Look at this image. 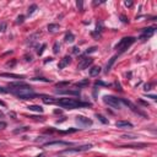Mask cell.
<instances>
[{"label": "cell", "instance_id": "obj_3", "mask_svg": "<svg viewBox=\"0 0 157 157\" xmlns=\"http://www.w3.org/2000/svg\"><path fill=\"white\" fill-rule=\"evenodd\" d=\"M136 38L135 37H124L123 39H120V42L116 46V49L118 50V53H123V52L127 50L133 43H135Z\"/></svg>", "mask_w": 157, "mask_h": 157}, {"label": "cell", "instance_id": "obj_36", "mask_svg": "<svg viewBox=\"0 0 157 157\" xmlns=\"http://www.w3.org/2000/svg\"><path fill=\"white\" fill-rule=\"evenodd\" d=\"M9 91L6 90V88H4V87H1L0 86V93H1V95H5V93H7Z\"/></svg>", "mask_w": 157, "mask_h": 157}, {"label": "cell", "instance_id": "obj_47", "mask_svg": "<svg viewBox=\"0 0 157 157\" xmlns=\"http://www.w3.org/2000/svg\"><path fill=\"white\" fill-rule=\"evenodd\" d=\"M0 106H4V107H5V106H6V104H5V102H3V101H0Z\"/></svg>", "mask_w": 157, "mask_h": 157}, {"label": "cell", "instance_id": "obj_37", "mask_svg": "<svg viewBox=\"0 0 157 157\" xmlns=\"http://www.w3.org/2000/svg\"><path fill=\"white\" fill-rule=\"evenodd\" d=\"M4 128H6V123L5 122H0V130L4 129Z\"/></svg>", "mask_w": 157, "mask_h": 157}, {"label": "cell", "instance_id": "obj_18", "mask_svg": "<svg viewBox=\"0 0 157 157\" xmlns=\"http://www.w3.org/2000/svg\"><path fill=\"white\" fill-rule=\"evenodd\" d=\"M64 41L66 42V43H72V42L75 41V36L72 35L71 32H66V35L64 37Z\"/></svg>", "mask_w": 157, "mask_h": 157}, {"label": "cell", "instance_id": "obj_48", "mask_svg": "<svg viewBox=\"0 0 157 157\" xmlns=\"http://www.w3.org/2000/svg\"><path fill=\"white\" fill-rule=\"evenodd\" d=\"M52 60H53V58H48V59H47L44 63H48V61H52Z\"/></svg>", "mask_w": 157, "mask_h": 157}, {"label": "cell", "instance_id": "obj_14", "mask_svg": "<svg viewBox=\"0 0 157 157\" xmlns=\"http://www.w3.org/2000/svg\"><path fill=\"white\" fill-rule=\"evenodd\" d=\"M117 128H122V129H131L133 128V124L130 122H125V120H119L116 123Z\"/></svg>", "mask_w": 157, "mask_h": 157}, {"label": "cell", "instance_id": "obj_33", "mask_svg": "<svg viewBox=\"0 0 157 157\" xmlns=\"http://www.w3.org/2000/svg\"><path fill=\"white\" fill-rule=\"evenodd\" d=\"M6 22H1V23H0V31H1V32H5V31H6Z\"/></svg>", "mask_w": 157, "mask_h": 157}, {"label": "cell", "instance_id": "obj_20", "mask_svg": "<svg viewBox=\"0 0 157 157\" xmlns=\"http://www.w3.org/2000/svg\"><path fill=\"white\" fill-rule=\"evenodd\" d=\"M116 59H117V55H114V57H112L110 58V60H109V63H107V66H106V72H108L110 69H112V66H113V64L116 63Z\"/></svg>", "mask_w": 157, "mask_h": 157}, {"label": "cell", "instance_id": "obj_23", "mask_svg": "<svg viewBox=\"0 0 157 157\" xmlns=\"http://www.w3.org/2000/svg\"><path fill=\"white\" fill-rule=\"evenodd\" d=\"M58 29H59V25H57V23H49L48 25V31H49V32H57Z\"/></svg>", "mask_w": 157, "mask_h": 157}, {"label": "cell", "instance_id": "obj_10", "mask_svg": "<svg viewBox=\"0 0 157 157\" xmlns=\"http://www.w3.org/2000/svg\"><path fill=\"white\" fill-rule=\"evenodd\" d=\"M120 102H123L124 104H127L128 107H130V109L133 110V112H135V113H138V114H140V116H142V117H145V114L139 109V108H136V106H134V104L130 102V101H128V99H125V98H122L120 99Z\"/></svg>", "mask_w": 157, "mask_h": 157}, {"label": "cell", "instance_id": "obj_38", "mask_svg": "<svg viewBox=\"0 0 157 157\" xmlns=\"http://www.w3.org/2000/svg\"><path fill=\"white\" fill-rule=\"evenodd\" d=\"M76 5H77V7H79L80 11H82V1H77V3H76Z\"/></svg>", "mask_w": 157, "mask_h": 157}, {"label": "cell", "instance_id": "obj_41", "mask_svg": "<svg viewBox=\"0 0 157 157\" xmlns=\"http://www.w3.org/2000/svg\"><path fill=\"white\" fill-rule=\"evenodd\" d=\"M124 4H125V6H128V7H131V6H133V1H125Z\"/></svg>", "mask_w": 157, "mask_h": 157}, {"label": "cell", "instance_id": "obj_46", "mask_svg": "<svg viewBox=\"0 0 157 157\" xmlns=\"http://www.w3.org/2000/svg\"><path fill=\"white\" fill-rule=\"evenodd\" d=\"M122 21H123V22H125V23L129 22V20H127V17H125V16H122Z\"/></svg>", "mask_w": 157, "mask_h": 157}, {"label": "cell", "instance_id": "obj_21", "mask_svg": "<svg viewBox=\"0 0 157 157\" xmlns=\"http://www.w3.org/2000/svg\"><path fill=\"white\" fill-rule=\"evenodd\" d=\"M39 36H41V32H37V33H33L32 36H29V37L27 38V43H29V44H31V43H33V42L36 41V38H38Z\"/></svg>", "mask_w": 157, "mask_h": 157}, {"label": "cell", "instance_id": "obj_26", "mask_svg": "<svg viewBox=\"0 0 157 157\" xmlns=\"http://www.w3.org/2000/svg\"><path fill=\"white\" fill-rule=\"evenodd\" d=\"M90 83V81H88V79H86V80H83V81H80V82H77L76 83V87H81V86H87Z\"/></svg>", "mask_w": 157, "mask_h": 157}, {"label": "cell", "instance_id": "obj_35", "mask_svg": "<svg viewBox=\"0 0 157 157\" xmlns=\"http://www.w3.org/2000/svg\"><path fill=\"white\" fill-rule=\"evenodd\" d=\"M16 64V60H12V61H7L6 63V66H14Z\"/></svg>", "mask_w": 157, "mask_h": 157}, {"label": "cell", "instance_id": "obj_24", "mask_svg": "<svg viewBox=\"0 0 157 157\" xmlns=\"http://www.w3.org/2000/svg\"><path fill=\"white\" fill-rule=\"evenodd\" d=\"M29 130V127H22V128H17V129H14V134H21V133H23V131H27Z\"/></svg>", "mask_w": 157, "mask_h": 157}, {"label": "cell", "instance_id": "obj_17", "mask_svg": "<svg viewBox=\"0 0 157 157\" xmlns=\"http://www.w3.org/2000/svg\"><path fill=\"white\" fill-rule=\"evenodd\" d=\"M42 101H43L46 104H53V103H55V99H54L53 97H50V96H46V95L42 96Z\"/></svg>", "mask_w": 157, "mask_h": 157}, {"label": "cell", "instance_id": "obj_4", "mask_svg": "<svg viewBox=\"0 0 157 157\" xmlns=\"http://www.w3.org/2000/svg\"><path fill=\"white\" fill-rule=\"evenodd\" d=\"M103 102L108 104L109 107L114 108V109H120L122 108V102L119 98L114 97V96H104L103 97Z\"/></svg>", "mask_w": 157, "mask_h": 157}, {"label": "cell", "instance_id": "obj_34", "mask_svg": "<svg viewBox=\"0 0 157 157\" xmlns=\"http://www.w3.org/2000/svg\"><path fill=\"white\" fill-rule=\"evenodd\" d=\"M96 49H97L96 47H91L90 49H87V52H86V53H87V54H88V53H95V52H96Z\"/></svg>", "mask_w": 157, "mask_h": 157}, {"label": "cell", "instance_id": "obj_16", "mask_svg": "<svg viewBox=\"0 0 157 157\" xmlns=\"http://www.w3.org/2000/svg\"><path fill=\"white\" fill-rule=\"evenodd\" d=\"M101 68L99 66H93V68H91L90 69V76L91 77H95V76H98L99 74H101Z\"/></svg>", "mask_w": 157, "mask_h": 157}, {"label": "cell", "instance_id": "obj_32", "mask_svg": "<svg viewBox=\"0 0 157 157\" xmlns=\"http://www.w3.org/2000/svg\"><path fill=\"white\" fill-rule=\"evenodd\" d=\"M48 139H49V138H46V136H39V138H37V139H36L35 141H36V142H39V144H41V142H43L44 140H48Z\"/></svg>", "mask_w": 157, "mask_h": 157}, {"label": "cell", "instance_id": "obj_25", "mask_svg": "<svg viewBox=\"0 0 157 157\" xmlns=\"http://www.w3.org/2000/svg\"><path fill=\"white\" fill-rule=\"evenodd\" d=\"M36 10H37V5H36V4H33V5H31V6L28 7L27 14H28V15H32V14L36 11Z\"/></svg>", "mask_w": 157, "mask_h": 157}, {"label": "cell", "instance_id": "obj_8", "mask_svg": "<svg viewBox=\"0 0 157 157\" xmlns=\"http://www.w3.org/2000/svg\"><path fill=\"white\" fill-rule=\"evenodd\" d=\"M71 145H72L71 142L61 141V140H57V141H48V142H44V144H43L44 147H52V146H71Z\"/></svg>", "mask_w": 157, "mask_h": 157}, {"label": "cell", "instance_id": "obj_12", "mask_svg": "<svg viewBox=\"0 0 157 157\" xmlns=\"http://www.w3.org/2000/svg\"><path fill=\"white\" fill-rule=\"evenodd\" d=\"M71 63V58L69 57V55H66V57H64L60 61H59V64H58V69L59 70H61V69H64L65 66H68L69 64Z\"/></svg>", "mask_w": 157, "mask_h": 157}, {"label": "cell", "instance_id": "obj_9", "mask_svg": "<svg viewBox=\"0 0 157 157\" xmlns=\"http://www.w3.org/2000/svg\"><path fill=\"white\" fill-rule=\"evenodd\" d=\"M155 31H156L155 27H147V28H144V29H142V35L140 36V39H141V41H145V39L150 38V37L155 33Z\"/></svg>", "mask_w": 157, "mask_h": 157}, {"label": "cell", "instance_id": "obj_7", "mask_svg": "<svg viewBox=\"0 0 157 157\" xmlns=\"http://www.w3.org/2000/svg\"><path fill=\"white\" fill-rule=\"evenodd\" d=\"M93 63V59L92 58H82L80 61H79V64H77V69L79 70H85V69H87L91 64Z\"/></svg>", "mask_w": 157, "mask_h": 157}, {"label": "cell", "instance_id": "obj_13", "mask_svg": "<svg viewBox=\"0 0 157 157\" xmlns=\"http://www.w3.org/2000/svg\"><path fill=\"white\" fill-rule=\"evenodd\" d=\"M27 86V83L23 81H16V82H11L9 83V88L10 90H16V88H21V87H25Z\"/></svg>", "mask_w": 157, "mask_h": 157}, {"label": "cell", "instance_id": "obj_29", "mask_svg": "<svg viewBox=\"0 0 157 157\" xmlns=\"http://www.w3.org/2000/svg\"><path fill=\"white\" fill-rule=\"evenodd\" d=\"M33 81H43V82H50L49 79H46V77H33L32 79Z\"/></svg>", "mask_w": 157, "mask_h": 157}, {"label": "cell", "instance_id": "obj_28", "mask_svg": "<svg viewBox=\"0 0 157 157\" xmlns=\"http://www.w3.org/2000/svg\"><path fill=\"white\" fill-rule=\"evenodd\" d=\"M96 117L98 118V120H101L103 124H108V119H106V118H104L103 116H102V114H96Z\"/></svg>", "mask_w": 157, "mask_h": 157}, {"label": "cell", "instance_id": "obj_39", "mask_svg": "<svg viewBox=\"0 0 157 157\" xmlns=\"http://www.w3.org/2000/svg\"><path fill=\"white\" fill-rule=\"evenodd\" d=\"M122 138H123V139H134L135 136H133V135H123Z\"/></svg>", "mask_w": 157, "mask_h": 157}, {"label": "cell", "instance_id": "obj_40", "mask_svg": "<svg viewBox=\"0 0 157 157\" xmlns=\"http://www.w3.org/2000/svg\"><path fill=\"white\" fill-rule=\"evenodd\" d=\"M25 58H26L25 59L26 61H32V55H25Z\"/></svg>", "mask_w": 157, "mask_h": 157}, {"label": "cell", "instance_id": "obj_27", "mask_svg": "<svg viewBox=\"0 0 157 157\" xmlns=\"http://www.w3.org/2000/svg\"><path fill=\"white\" fill-rule=\"evenodd\" d=\"M59 50H60V44L58 43V42H55L54 46H53V53H54V54H58Z\"/></svg>", "mask_w": 157, "mask_h": 157}, {"label": "cell", "instance_id": "obj_49", "mask_svg": "<svg viewBox=\"0 0 157 157\" xmlns=\"http://www.w3.org/2000/svg\"><path fill=\"white\" fill-rule=\"evenodd\" d=\"M0 117H4V113L3 112H0Z\"/></svg>", "mask_w": 157, "mask_h": 157}, {"label": "cell", "instance_id": "obj_6", "mask_svg": "<svg viewBox=\"0 0 157 157\" xmlns=\"http://www.w3.org/2000/svg\"><path fill=\"white\" fill-rule=\"evenodd\" d=\"M75 120H76V123L79 125H81V127H91V125L93 124L92 119L86 118V117H83V116H77L75 118Z\"/></svg>", "mask_w": 157, "mask_h": 157}, {"label": "cell", "instance_id": "obj_5", "mask_svg": "<svg viewBox=\"0 0 157 157\" xmlns=\"http://www.w3.org/2000/svg\"><path fill=\"white\" fill-rule=\"evenodd\" d=\"M92 147L91 144H87V145H82V146H79V147H72V149H66L64 150V153H74V152H83V151H87Z\"/></svg>", "mask_w": 157, "mask_h": 157}, {"label": "cell", "instance_id": "obj_1", "mask_svg": "<svg viewBox=\"0 0 157 157\" xmlns=\"http://www.w3.org/2000/svg\"><path fill=\"white\" fill-rule=\"evenodd\" d=\"M10 92L14 93L16 97H18L20 99H32L36 97V93L32 90L31 86H25L21 88H16V90H10Z\"/></svg>", "mask_w": 157, "mask_h": 157}, {"label": "cell", "instance_id": "obj_50", "mask_svg": "<svg viewBox=\"0 0 157 157\" xmlns=\"http://www.w3.org/2000/svg\"><path fill=\"white\" fill-rule=\"evenodd\" d=\"M0 157H3V156H0Z\"/></svg>", "mask_w": 157, "mask_h": 157}, {"label": "cell", "instance_id": "obj_2", "mask_svg": "<svg viewBox=\"0 0 157 157\" xmlns=\"http://www.w3.org/2000/svg\"><path fill=\"white\" fill-rule=\"evenodd\" d=\"M60 107L63 108H68V109H75L77 107H87V106H91L90 103H82V102H79L74 98H60L58 102H57Z\"/></svg>", "mask_w": 157, "mask_h": 157}, {"label": "cell", "instance_id": "obj_43", "mask_svg": "<svg viewBox=\"0 0 157 157\" xmlns=\"http://www.w3.org/2000/svg\"><path fill=\"white\" fill-rule=\"evenodd\" d=\"M96 85H102V86H107V83H104L102 81H96Z\"/></svg>", "mask_w": 157, "mask_h": 157}, {"label": "cell", "instance_id": "obj_42", "mask_svg": "<svg viewBox=\"0 0 157 157\" xmlns=\"http://www.w3.org/2000/svg\"><path fill=\"white\" fill-rule=\"evenodd\" d=\"M72 49H74V53H75V54H79V53H80V49H79V47H74Z\"/></svg>", "mask_w": 157, "mask_h": 157}, {"label": "cell", "instance_id": "obj_45", "mask_svg": "<svg viewBox=\"0 0 157 157\" xmlns=\"http://www.w3.org/2000/svg\"><path fill=\"white\" fill-rule=\"evenodd\" d=\"M69 81H66V82H60V83H58V86H64V85H69Z\"/></svg>", "mask_w": 157, "mask_h": 157}, {"label": "cell", "instance_id": "obj_22", "mask_svg": "<svg viewBox=\"0 0 157 157\" xmlns=\"http://www.w3.org/2000/svg\"><path fill=\"white\" fill-rule=\"evenodd\" d=\"M146 146V144H138V145H125L122 147H129V149H144Z\"/></svg>", "mask_w": 157, "mask_h": 157}, {"label": "cell", "instance_id": "obj_44", "mask_svg": "<svg viewBox=\"0 0 157 157\" xmlns=\"http://www.w3.org/2000/svg\"><path fill=\"white\" fill-rule=\"evenodd\" d=\"M150 87H151V85H150V83H146L144 90H145V91H149V90H150Z\"/></svg>", "mask_w": 157, "mask_h": 157}, {"label": "cell", "instance_id": "obj_31", "mask_svg": "<svg viewBox=\"0 0 157 157\" xmlns=\"http://www.w3.org/2000/svg\"><path fill=\"white\" fill-rule=\"evenodd\" d=\"M23 20H25V16H23V15H20V16L17 17V20H16V23H17V25L22 23V22H23Z\"/></svg>", "mask_w": 157, "mask_h": 157}, {"label": "cell", "instance_id": "obj_19", "mask_svg": "<svg viewBox=\"0 0 157 157\" xmlns=\"http://www.w3.org/2000/svg\"><path fill=\"white\" fill-rule=\"evenodd\" d=\"M29 110H33V112H38V113H43V108L41 106H37V104H31V106L27 107Z\"/></svg>", "mask_w": 157, "mask_h": 157}, {"label": "cell", "instance_id": "obj_11", "mask_svg": "<svg viewBox=\"0 0 157 157\" xmlns=\"http://www.w3.org/2000/svg\"><path fill=\"white\" fill-rule=\"evenodd\" d=\"M57 93H59V95L79 96V95H80V91H79V90H57Z\"/></svg>", "mask_w": 157, "mask_h": 157}, {"label": "cell", "instance_id": "obj_30", "mask_svg": "<svg viewBox=\"0 0 157 157\" xmlns=\"http://www.w3.org/2000/svg\"><path fill=\"white\" fill-rule=\"evenodd\" d=\"M46 47H47V44H46V43H44V44H42L41 49H38V50H37V54H38V55H42V54H43V52H44Z\"/></svg>", "mask_w": 157, "mask_h": 157}, {"label": "cell", "instance_id": "obj_15", "mask_svg": "<svg viewBox=\"0 0 157 157\" xmlns=\"http://www.w3.org/2000/svg\"><path fill=\"white\" fill-rule=\"evenodd\" d=\"M1 77H11V79H17V80H22L25 79L23 75H17V74H10V72H1L0 74Z\"/></svg>", "mask_w": 157, "mask_h": 157}]
</instances>
